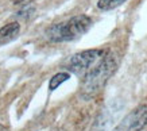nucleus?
<instances>
[{
    "label": "nucleus",
    "mask_w": 147,
    "mask_h": 131,
    "mask_svg": "<svg viewBox=\"0 0 147 131\" xmlns=\"http://www.w3.org/2000/svg\"><path fill=\"white\" fill-rule=\"evenodd\" d=\"M116 69V58L111 51H105L102 58L85 76H82V89L81 93L85 97L96 95L105 85L108 78Z\"/></svg>",
    "instance_id": "1"
},
{
    "label": "nucleus",
    "mask_w": 147,
    "mask_h": 131,
    "mask_svg": "<svg viewBox=\"0 0 147 131\" xmlns=\"http://www.w3.org/2000/svg\"><path fill=\"white\" fill-rule=\"evenodd\" d=\"M69 78H70V74H69L67 72H61V73L54 74V76L50 78V81H49V89L50 90L57 89L62 82H65L66 80H69Z\"/></svg>",
    "instance_id": "6"
},
{
    "label": "nucleus",
    "mask_w": 147,
    "mask_h": 131,
    "mask_svg": "<svg viewBox=\"0 0 147 131\" xmlns=\"http://www.w3.org/2000/svg\"><path fill=\"white\" fill-rule=\"evenodd\" d=\"M0 131H5V127L3 124H0Z\"/></svg>",
    "instance_id": "9"
},
{
    "label": "nucleus",
    "mask_w": 147,
    "mask_h": 131,
    "mask_svg": "<svg viewBox=\"0 0 147 131\" xmlns=\"http://www.w3.org/2000/svg\"><path fill=\"white\" fill-rule=\"evenodd\" d=\"M104 53H105L104 50H98V49L85 50V51L77 53L69 59L66 68L69 72L82 77L102 58Z\"/></svg>",
    "instance_id": "3"
},
{
    "label": "nucleus",
    "mask_w": 147,
    "mask_h": 131,
    "mask_svg": "<svg viewBox=\"0 0 147 131\" xmlns=\"http://www.w3.org/2000/svg\"><path fill=\"white\" fill-rule=\"evenodd\" d=\"M20 32V24L18 22H11L0 28V45H5L13 41Z\"/></svg>",
    "instance_id": "5"
},
{
    "label": "nucleus",
    "mask_w": 147,
    "mask_h": 131,
    "mask_svg": "<svg viewBox=\"0 0 147 131\" xmlns=\"http://www.w3.org/2000/svg\"><path fill=\"white\" fill-rule=\"evenodd\" d=\"M31 0H13V4H16V5H26L28 4Z\"/></svg>",
    "instance_id": "8"
},
{
    "label": "nucleus",
    "mask_w": 147,
    "mask_h": 131,
    "mask_svg": "<svg viewBox=\"0 0 147 131\" xmlns=\"http://www.w3.org/2000/svg\"><path fill=\"white\" fill-rule=\"evenodd\" d=\"M92 26V19L88 15H76L69 20L51 24L46 30V36L49 41L59 43V42L74 41L81 35H84Z\"/></svg>",
    "instance_id": "2"
},
{
    "label": "nucleus",
    "mask_w": 147,
    "mask_h": 131,
    "mask_svg": "<svg viewBox=\"0 0 147 131\" xmlns=\"http://www.w3.org/2000/svg\"><path fill=\"white\" fill-rule=\"evenodd\" d=\"M125 1L127 0H98L97 8L100 11H112V9L117 8L119 5H121Z\"/></svg>",
    "instance_id": "7"
},
{
    "label": "nucleus",
    "mask_w": 147,
    "mask_h": 131,
    "mask_svg": "<svg viewBox=\"0 0 147 131\" xmlns=\"http://www.w3.org/2000/svg\"><path fill=\"white\" fill-rule=\"evenodd\" d=\"M147 124V105H139L127 113L113 131H142Z\"/></svg>",
    "instance_id": "4"
}]
</instances>
